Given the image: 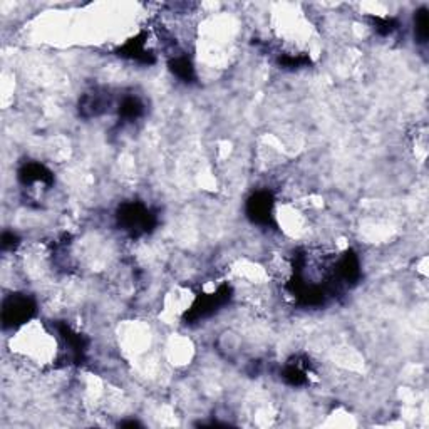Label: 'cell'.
Listing matches in <instances>:
<instances>
[{
  "label": "cell",
  "mask_w": 429,
  "mask_h": 429,
  "mask_svg": "<svg viewBox=\"0 0 429 429\" xmlns=\"http://www.w3.org/2000/svg\"><path fill=\"white\" fill-rule=\"evenodd\" d=\"M116 222L123 232L133 238H140L155 232L158 227V217L141 202H125L119 205Z\"/></svg>",
  "instance_id": "6da1fadb"
},
{
  "label": "cell",
  "mask_w": 429,
  "mask_h": 429,
  "mask_svg": "<svg viewBox=\"0 0 429 429\" xmlns=\"http://www.w3.org/2000/svg\"><path fill=\"white\" fill-rule=\"evenodd\" d=\"M233 297V290L228 284H223L214 290L213 294H202L198 295L192 307L188 309L187 314L183 316L185 324H197L205 319L212 317L222 307L230 302Z\"/></svg>",
  "instance_id": "7a4b0ae2"
},
{
  "label": "cell",
  "mask_w": 429,
  "mask_h": 429,
  "mask_svg": "<svg viewBox=\"0 0 429 429\" xmlns=\"http://www.w3.org/2000/svg\"><path fill=\"white\" fill-rule=\"evenodd\" d=\"M37 314L34 297L27 294L7 295L2 305V326L4 329H17L32 321Z\"/></svg>",
  "instance_id": "3957f363"
},
{
  "label": "cell",
  "mask_w": 429,
  "mask_h": 429,
  "mask_svg": "<svg viewBox=\"0 0 429 429\" xmlns=\"http://www.w3.org/2000/svg\"><path fill=\"white\" fill-rule=\"evenodd\" d=\"M274 207H275L274 195L267 192V190H260V192L254 193L249 200H247V205H245L247 218H249L254 225H259L264 228L277 227L274 217Z\"/></svg>",
  "instance_id": "277c9868"
},
{
  "label": "cell",
  "mask_w": 429,
  "mask_h": 429,
  "mask_svg": "<svg viewBox=\"0 0 429 429\" xmlns=\"http://www.w3.org/2000/svg\"><path fill=\"white\" fill-rule=\"evenodd\" d=\"M332 269V284L336 285V287H339V285L354 287L361 280V262L354 250H346L344 254L336 260Z\"/></svg>",
  "instance_id": "5b68a950"
},
{
  "label": "cell",
  "mask_w": 429,
  "mask_h": 429,
  "mask_svg": "<svg viewBox=\"0 0 429 429\" xmlns=\"http://www.w3.org/2000/svg\"><path fill=\"white\" fill-rule=\"evenodd\" d=\"M57 332H59L61 339L64 341V346L69 349V361H73L74 364L83 362L86 352H88L89 341L86 339L83 334L76 332L73 327L64 322L57 324Z\"/></svg>",
  "instance_id": "8992f818"
},
{
  "label": "cell",
  "mask_w": 429,
  "mask_h": 429,
  "mask_svg": "<svg viewBox=\"0 0 429 429\" xmlns=\"http://www.w3.org/2000/svg\"><path fill=\"white\" fill-rule=\"evenodd\" d=\"M116 54L119 57H125V59L135 61V63L145 64V66H151L156 63V57L153 52L146 47V34L145 32H141L140 36L133 37L126 42V44H123L119 49L116 51Z\"/></svg>",
  "instance_id": "52a82bcc"
},
{
  "label": "cell",
  "mask_w": 429,
  "mask_h": 429,
  "mask_svg": "<svg viewBox=\"0 0 429 429\" xmlns=\"http://www.w3.org/2000/svg\"><path fill=\"white\" fill-rule=\"evenodd\" d=\"M17 178L22 185H37L41 183L42 187L51 188L54 185V173L47 168V166L37 163V161H29L24 163L17 171Z\"/></svg>",
  "instance_id": "ba28073f"
},
{
  "label": "cell",
  "mask_w": 429,
  "mask_h": 429,
  "mask_svg": "<svg viewBox=\"0 0 429 429\" xmlns=\"http://www.w3.org/2000/svg\"><path fill=\"white\" fill-rule=\"evenodd\" d=\"M108 106L109 99L106 94L99 93V91H93V93L84 94L79 99V114L83 118H96L106 111Z\"/></svg>",
  "instance_id": "9c48e42d"
},
{
  "label": "cell",
  "mask_w": 429,
  "mask_h": 429,
  "mask_svg": "<svg viewBox=\"0 0 429 429\" xmlns=\"http://www.w3.org/2000/svg\"><path fill=\"white\" fill-rule=\"evenodd\" d=\"M146 106L138 96H126L118 106V116L123 123H133L145 116Z\"/></svg>",
  "instance_id": "30bf717a"
},
{
  "label": "cell",
  "mask_w": 429,
  "mask_h": 429,
  "mask_svg": "<svg viewBox=\"0 0 429 429\" xmlns=\"http://www.w3.org/2000/svg\"><path fill=\"white\" fill-rule=\"evenodd\" d=\"M168 68L171 71V74L176 76L180 81H183L185 84H193L195 81H197V71H195L193 63L187 56L171 57Z\"/></svg>",
  "instance_id": "8fae6325"
},
{
  "label": "cell",
  "mask_w": 429,
  "mask_h": 429,
  "mask_svg": "<svg viewBox=\"0 0 429 429\" xmlns=\"http://www.w3.org/2000/svg\"><path fill=\"white\" fill-rule=\"evenodd\" d=\"M282 379L289 386H294V388H300V386H305L309 383L307 367H304L297 359L290 361L284 367Z\"/></svg>",
  "instance_id": "7c38bea8"
},
{
  "label": "cell",
  "mask_w": 429,
  "mask_h": 429,
  "mask_svg": "<svg viewBox=\"0 0 429 429\" xmlns=\"http://www.w3.org/2000/svg\"><path fill=\"white\" fill-rule=\"evenodd\" d=\"M414 37L418 44H428L429 39V12L426 7L414 12Z\"/></svg>",
  "instance_id": "4fadbf2b"
},
{
  "label": "cell",
  "mask_w": 429,
  "mask_h": 429,
  "mask_svg": "<svg viewBox=\"0 0 429 429\" xmlns=\"http://www.w3.org/2000/svg\"><path fill=\"white\" fill-rule=\"evenodd\" d=\"M311 57L307 54H282L279 56L277 64L282 69H289V71H295V69H302L311 66Z\"/></svg>",
  "instance_id": "5bb4252c"
},
{
  "label": "cell",
  "mask_w": 429,
  "mask_h": 429,
  "mask_svg": "<svg viewBox=\"0 0 429 429\" xmlns=\"http://www.w3.org/2000/svg\"><path fill=\"white\" fill-rule=\"evenodd\" d=\"M369 21L373 22L374 31L378 32L379 36H391L393 32H396L399 29V22L396 21L394 17H378V16H371Z\"/></svg>",
  "instance_id": "9a60e30c"
},
{
  "label": "cell",
  "mask_w": 429,
  "mask_h": 429,
  "mask_svg": "<svg viewBox=\"0 0 429 429\" xmlns=\"http://www.w3.org/2000/svg\"><path fill=\"white\" fill-rule=\"evenodd\" d=\"M21 243V238H19L14 232H4L2 235V250H14L17 249V245Z\"/></svg>",
  "instance_id": "2e32d148"
},
{
  "label": "cell",
  "mask_w": 429,
  "mask_h": 429,
  "mask_svg": "<svg viewBox=\"0 0 429 429\" xmlns=\"http://www.w3.org/2000/svg\"><path fill=\"white\" fill-rule=\"evenodd\" d=\"M141 423L135 421V419H130V421H123L119 423V428H140Z\"/></svg>",
  "instance_id": "e0dca14e"
}]
</instances>
